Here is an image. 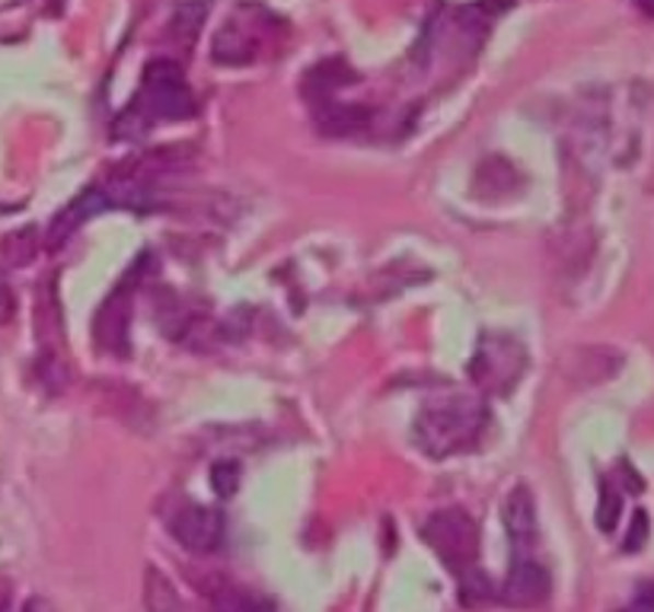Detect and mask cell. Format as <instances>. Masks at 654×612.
<instances>
[{"instance_id":"6","label":"cell","mask_w":654,"mask_h":612,"mask_svg":"<svg viewBox=\"0 0 654 612\" xmlns=\"http://www.w3.org/2000/svg\"><path fill=\"white\" fill-rule=\"evenodd\" d=\"M170 533L182 549L208 555L223 542V513L208 505H182L170 517Z\"/></svg>"},{"instance_id":"15","label":"cell","mask_w":654,"mask_h":612,"mask_svg":"<svg viewBox=\"0 0 654 612\" xmlns=\"http://www.w3.org/2000/svg\"><path fill=\"white\" fill-rule=\"evenodd\" d=\"M352 80H355V73L348 71L345 65L326 61V65H320V68H313V71L307 73L303 93H307L313 103H323V100L332 96V90H339V86H345V83H352Z\"/></svg>"},{"instance_id":"18","label":"cell","mask_w":654,"mask_h":612,"mask_svg":"<svg viewBox=\"0 0 654 612\" xmlns=\"http://www.w3.org/2000/svg\"><path fill=\"white\" fill-rule=\"evenodd\" d=\"M457 575H460V600H463V607H485L489 600L498 597L495 584L489 580L485 571H479L475 565L457 571Z\"/></svg>"},{"instance_id":"4","label":"cell","mask_w":654,"mask_h":612,"mask_svg":"<svg viewBox=\"0 0 654 612\" xmlns=\"http://www.w3.org/2000/svg\"><path fill=\"white\" fill-rule=\"evenodd\" d=\"M150 115V122L167 118L182 122L195 115V96L182 77V68L170 58L150 61L145 71V103H138Z\"/></svg>"},{"instance_id":"14","label":"cell","mask_w":654,"mask_h":612,"mask_svg":"<svg viewBox=\"0 0 654 612\" xmlns=\"http://www.w3.org/2000/svg\"><path fill=\"white\" fill-rule=\"evenodd\" d=\"M42 250V236H38V227H20V230H10L3 240H0V258L13 268H23L30 265Z\"/></svg>"},{"instance_id":"25","label":"cell","mask_w":654,"mask_h":612,"mask_svg":"<svg viewBox=\"0 0 654 612\" xmlns=\"http://www.w3.org/2000/svg\"><path fill=\"white\" fill-rule=\"evenodd\" d=\"M223 612H253V610H246V607H230V610H223Z\"/></svg>"},{"instance_id":"1","label":"cell","mask_w":654,"mask_h":612,"mask_svg":"<svg viewBox=\"0 0 654 612\" xmlns=\"http://www.w3.org/2000/svg\"><path fill=\"white\" fill-rule=\"evenodd\" d=\"M489 425V405L479 396H454L425 405L412 425L415 447L432 460H450L479 443Z\"/></svg>"},{"instance_id":"21","label":"cell","mask_w":654,"mask_h":612,"mask_svg":"<svg viewBox=\"0 0 654 612\" xmlns=\"http://www.w3.org/2000/svg\"><path fill=\"white\" fill-rule=\"evenodd\" d=\"M619 510H622V495L610 482L600 485V505H597V527L604 533H613L619 523Z\"/></svg>"},{"instance_id":"12","label":"cell","mask_w":654,"mask_h":612,"mask_svg":"<svg viewBox=\"0 0 654 612\" xmlns=\"http://www.w3.org/2000/svg\"><path fill=\"white\" fill-rule=\"evenodd\" d=\"M520 176L514 170V163L505 157H489L479 170H475V195L482 198H505L510 192H517Z\"/></svg>"},{"instance_id":"16","label":"cell","mask_w":654,"mask_h":612,"mask_svg":"<svg viewBox=\"0 0 654 612\" xmlns=\"http://www.w3.org/2000/svg\"><path fill=\"white\" fill-rule=\"evenodd\" d=\"M145 607L147 612H182V600L173 580L157 568L145 571Z\"/></svg>"},{"instance_id":"23","label":"cell","mask_w":654,"mask_h":612,"mask_svg":"<svg viewBox=\"0 0 654 612\" xmlns=\"http://www.w3.org/2000/svg\"><path fill=\"white\" fill-rule=\"evenodd\" d=\"M13 313H16V300H13V290L7 288L3 281H0V325H7L13 320Z\"/></svg>"},{"instance_id":"17","label":"cell","mask_w":654,"mask_h":612,"mask_svg":"<svg viewBox=\"0 0 654 612\" xmlns=\"http://www.w3.org/2000/svg\"><path fill=\"white\" fill-rule=\"evenodd\" d=\"M205 16H208V3H205V0L180 3L176 13H173V20H170V36H173V42H180V45L188 48V45L198 38V33H202Z\"/></svg>"},{"instance_id":"22","label":"cell","mask_w":654,"mask_h":612,"mask_svg":"<svg viewBox=\"0 0 654 612\" xmlns=\"http://www.w3.org/2000/svg\"><path fill=\"white\" fill-rule=\"evenodd\" d=\"M649 513L645 510H635L632 513V527H629V533H626V542H622V549L626 552H639L645 542H649Z\"/></svg>"},{"instance_id":"8","label":"cell","mask_w":654,"mask_h":612,"mask_svg":"<svg viewBox=\"0 0 654 612\" xmlns=\"http://www.w3.org/2000/svg\"><path fill=\"white\" fill-rule=\"evenodd\" d=\"M110 195H106V188H87L83 195H77L71 205L65 208V211H58L55 220H51V227L45 230V250H61L68 240H71L73 233L90 220L93 215H100V211H110Z\"/></svg>"},{"instance_id":"3","label":"cell","mask_w":654,"mask_h":612,"mask_svg":"<svg viewBox=\"0 0 654 612\" xmlns=\"http://www.w3.org/2000/svg\"><path fill=\"white\" fill-rule=\"evenodd\" d=\"M422 540L435 549V555L450 571H463L479 558V527L460 507L435 510L422 523Z\"/></svg>"},{"instance_id":"20","label":"cell","mask_w":654,"mask_h":612,"mask_svg":"<svg viewBox=\"0 0 654 612\" xmlns=\"http://www.w3.org/2000/svg\"><path fill=\"white\" fill-rule=\"evenodd\" d=\"M240 482H243V469L237 460H218L211 466V488L218 498H233L240 492Z\"/></svg>"},{"instance_id":"9","label":"cell","mask_w":654,"mask_h":612,"mask_svg":"<svg viewBox=\"0 0 654 612\" xmlns=\"http://www.w3.org/2000/svg\"><path fill=\"white\" fill-rule=\"evenodd\" d=\"M502 520H505V533H508L514 555H530L537 542V501L527 485H517L505 498Z\"/></svg>"},{"instance_id":"5","label":"cell","mask_w":654,"mask_h":612,"mask_svg":"<svg viewBox=\"0 0 654 612\" xmlns=\"http://www.w3.org/2000/svg\"><path fill=\"white\" fill-rule=\"evenodd\" d=\"M131 281L115 288L93 316V342L100 351L125 358L131 351Z\"/></svg>"},{"instance_id":"19","label":"cell","mask_w":654,"mask_h":612,"mask_svg":"<svg viewBox=\"0 0 654 612\" xmlns=\"http://www.w3.org/2000/svg\"><path fill=\"white\" fill-rule=\"evenodd\" d=\"M38 380H42V386L48 393H61L71 383V367L65 363L61 355H55V351L45 348L42 358H38Z\"/></svg>"},{"instance_id":"13","label":"cell","mask_w":654,"mask_h":612,"mask_svg":"<svg viewBox=\"0 0 654 612\" xmlns=\"http://www.w3.org/2000/svg\"><path fill=\"white\" fill-rule=\"evenodd\" d=\"M317 106H320L317 122L323 125V131H329V135H352V131H358L370 122V112L364 106H342V103H332V100H323Z\"/></svg>"},{"instance_id":"11","label":"cell","mask_w":654,"mask_h":612,"mask_svg":"<svg viewBox=\"0 0 654 612\" xmlns=\"http://www.w3.org/2000/svg\"><path fill=\"white\" fill-rule=\"evenodd\" d=\"M188 166V153H182V147H157V150H147L141 157L128 160L122 166V176L135 182H157L160 176H170V173H180Z\"/></svg>"},{"instance_id":"2","label":"cell","mask_w":654,"mask_h":612,"mask_svg":"<svg viewBox=\"0 0 654 612\" xmlns=\"http://www.w3.org/2000/svg\"><path fill=\"white\" fill-rule=\"evenodd\" d=\"M527 370V348L508 332H485L470 360V377L479 390L505 396Z\"/></svg>"},{"instance_id":"24","label":"cell","mask_w":654,"mask_h":612,"mask_svg":"<svg viewBox=\"0 0 654 612\" xmlns=\"http://www.w3.org/2000/svg\"><path fill=\"white\" fill-rule=\"evenodd\" d=\"M632 3H635V7H639L645 16H649V20H654V0H632Z\"/></svg>"},{"instance_id":"10","label":"cell","mask_w":654,"mask_h":612,"mask_svg":"<svg viewBox=\"0 0 654 612\" xmlns=\"http://www.w3.org/2000/svg\"><path fill=\"white\" fill-rule=\"evenodd\" d=\"M259 48H262V36L255 30H250V23H240L233 16L215 36V61L218 65H230V68L250 65V61H255Z\"/></svg>"},{"instance_id":"7","label":"cell","mask_w":654,"mask_h":612,"mask_svg":"<svg viewBox=\"0 0 654 612\" xmlns=\"http://www.w3.org/2000/svg\"><path fill=\"white\" fill-rule=\"evenodd\" d=\"M549 590H552V580L543 565L530 555H514V565L498 590V600L514 610H533L549 600Z\"/></svg>"}]
</instances>
